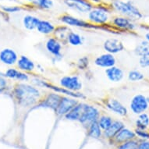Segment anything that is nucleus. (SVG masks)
Returning a JSON list of instances; mask_svg holds the SVG:
<instances>
[{"label":"nucleus","mask_w":149,"mask_h":149,"mask_svg":"<svg viewBox=\"0 0 149 149\" xmlns=\"http://www.w3.org/2000/svg\"><path fill=\"white\" fill-rule=\"evenodd\" d=\"M13 92L17 103L24 107L35 105L41 98V92L36 87L24 83L16 84Z\"/></svg>","instance_id":"nucleus-1"},{"label":"nucleus","mask_w":149,"mask_h":149,"mask_svg":"<svg viewBox=\"0 0 149 149\" xmlns=\"http://www.w3.org/2000/svg\"><path fill=\"white\" fill-rule=\"evenodd\" d=\"M111 8L120 13L121 16L128 17L130 20H141L143 15L139 9L131 2H124L122 0H112Z\"/></svg>","instance_id":"nucleus-2"},{"label":"nucleus","mask_w":149,"mask_h":149,"mask_svg":"<svg viewBox=\"0 0 149 149\" xmlns=\"http://www.w3.org/2000/svg\"><path fill=\"white\" fill-rule=\"evenodd\" d=\"M111 8L100 3L94 6L92 9L87 13L88 21L97 26H104L110 19Z\"/></svg>","instance_id":"nucleus-3"},{"label":"nucleus","mask_w":149,"mask_h":149,"mask_svg":"<svg viewBox=\"0 0 149 149\" xmlns=\"http://www.w3.org/2000/svg\"><path fill=\"white\" fill-rule=\"evenodd\" d=\"M98 118H99V111L98 109L93 105L85 104L79 122L84 127L88 128L93 123L97 122Z\"/></svg>","instance_id":"nucleus-4"},{"label":"nucleus","mask_w":149,"mask_h":149,"mask_svg":"<svg viewBox=\"0 0 149 149\" xmlns=\"http://www.w3.org/2000/svg\"><path fill=\"white\" fill-rule=\"evenodd\" d=\"M59 20L63 24L67 25V26H71V27H80V28H98V26L94 25L91 24L87 20H84L83 19L78 18V17L73 16L70 14H63L59 17Z\"/></svg>","instance_id":"nucleus-5"},{"label":"nucleus","mask_w":149,"mask_h":149,"mask_svg":"<svg viewBox=\"0 0 149 149\" xmlns=\"http://www.w3.org/2000/svg\"><path fill=\"white\" fill-rule=\"evenodd\" d=\"M63 3L70 10L81 14H87L94 6L88 0H63Z\"/></svg>","instance_id":"nucleus-6"},{"label":"nucleus","mask_w":149,"mask_h":149,"mask_svg":"<svg viewBox=\"0 0 149 149\" xmlns=\"http://www.w3.org/2000/svg\"><path fill=\"white\" fill-rule=\"evenodd\" d=\"M79 103L77 98L70 97V96H62L58 107L56 109L57 115L66 116Z\"/></svg>","instance_id":"nucleus-7"},{"label":"nucleus","mask_w":149,"mask_h":149,"mask_svg":"<svg viewBox=\"0 0 149 149\" xmlns=\"http://www.w3.org/2000/svg\"><path fill=\"white\" fill-rule=\"evenodd\" d=\"M59 84L63 88L73 92H79L82 89V83L81 80L78 77L75 75L63 77L59 81Z\"/></svg>","instance_id":"nucleus-8"},{"label":"nucleus","mask_w":149,"mask_h":149,"mask_svg":"<svg viewBox=\"0 0 149 149\" xmlns=\"http://www.w3.org/2000/svg\"><path fill=\"white\" fill-rule=\"evenodd\" d=\"M148 102L147 98L143 95H136L130 102V109L133 113L140 115L144 113L148 108Z\"/></svg>","instance_id":"nucleus-9"},{"label":"nucleus","mask_w":149,"mask_h":149,"mask_svg":"<svg viewBox=\"0 0 149 149\" xmlns=\"http://www.w3.org/2000/svg\"><path fill=\"white\" fill-rule=\"evenodd\" d=\"M19 59L17 52L10 48H6L0 51V62L6 66H13Z\"/></svg>","instance_id":"nucleus-10"},{"label":"nucleus","mask_w":149,"mask_h":149,"mask_svg":"<svg viewBox=\"0 0 149 149\" xmlns=\"http://www.w3.org/2000/svg\"><path fill=\"white\" fill-rule=\"evenodd\" d=\"M112 24L118 29L124 31H133L136 27L132 20L121 15L113 17L112 20Z\"/></svg>","instance_id":"nucleus-11"},{"label":"nucleus","mask_w":149,"mask_h":149,"mask_svg":"<svg viewBox=\"0 0 149 149\" xmlns=\"http://www.w3.org/2000/svg\"><path fill=\"white\" fill-rule=\"evenodd\" d=\"M116 63V59L113 54L104 53L98 56L95 59V64L98 67L102 68H109L112 66H114Z\"/></svg>","instance_id":"nucleus-12"},{"label":"nucleus","mask_w":149,"mask_h":149,"mask_svg":"<svg viewBox=\"0 0 149 149\" xmlns=\"http://www.w3.org/2000/svg\"><path fill=\"white\" fill-rule=\"evenodd\" d=\"M45 48L49 53L52 54L56 59L62 58V45L56 38H50L47 40Z\"/></svg>","instance_id":"nucleus-13"},{"label":"nucleus","mask_w":149,"mask_h":149,"mask_svg":"<svg viewBox=\"0 0 149 149\" xmlns=\"http://www.w3.org/2000/svg\"><path fill=\"white\" fill-rule=\"evenodd\" d=\"M105 51L110 54H116L124 50V45L119 39L109 38L103 44Z\"/></svg>","instance_id":"nucleus-14"},{"label":"nucleus","mask_w":149,"mask_h":149,"mask_svg":"<svg viewBox=\"0 0 149 149\" xmlns=\"http://www.w3.org/2000/svg\"><path fill=\"white\" fill-rule=\"evenodd\" d=\"M62 95H59L58 93L53 92L49 93V95L43 99L42 102L40 103V106L42 107H46L52 109L56 111L59 104V102L61 100Z\"/></svg>","instance_id":"nucleus-15"},{"label":"nucleus","mask_w":149,"mask_h":149,"mask_svg":"<svg viewBox=\"0 0 149 149\" xmlns=\"http://www.w3.org/2000/svg\"><path fill=\"white\" fill-rule=\"evenodd\" d=\"M105 105L112 112L121 116H124L128 113L127 108L125 107L120 101H118L117 99H115V98L108 99L105 102Z\"/></svg>","instance_id":"nucleus-16"},{"label":"nucleus","mask_w":149,"mask_h":149,"mask_svg":"<svg viewBox=\"0 0 149 149\" xmlns=\"http://www.w3.org/2000/svg\"><path fill=\"white\" fill-rule=\"evenodd\" d=\"M105 75L110 81L116 83L122 81L124 77V73L120 67L114 66L105 70Z\"/></svg>","instance_id":"nucleus-17"},{"label":"nucleus","mask_w":149,"mask_h":149,"mask_svg":"<svg viewBox=\"0 0 149 149\" xmlns=\"http://www.w3.org/2000/svg\"><path fill=\"white\" fill-rule=\"evenodd\" d=\"M4 77L6 78L19 81H27L29 80V76L27 73L15 68L8 69L4 73Z\"/></svg>","instance_id":"nucleus-18"},{"label":"nucleus","mask_w":149,"mask_h":149,"mask_svg":"<svg viewBox=\"0 0 149 149\" xmlns=\"http://www.w3.org/2000/svg\"><path fill=\"white\" fill-rule=\"evenodd\" d=\"M17 65L19 70L23 72H32L35 69V64L31 59L27 56H21L17 62Z\"/></svg>","instance_id":"nucleus-19"},{"label":"nucleus","mask_w":149,"mask_h":149,"mask_svg":"<svg viewBox=\"0 0 149 149\" xmlns=\"http://www.w3.org/2000/svg\"><path fill=\"white\" fill-rule=\"evenodd\" d=\"M36 30L41 34L48 35V34H52L55 31L56 27L54 26L52 23L49 20H40L39 23L36 27Z\"/></svg>","instance_id":"nucleus-20"},{"label":"nucleus","mask_w":149,"mask_h":149,"mask_svg":"<svg viewBox=\"0 0 149 149\" xmlns=\"http://www.w3.org/2000/svg\"><path fill=\"white\" fill-rule=\"evenodd\" d=\"M136 136L135 133H134L131 130L127 128H123L119 131L117 134L115 136L116 141L118 143H124L126 141H130V140L134 139Z\"/></svg>","instance_id":"nucleus-21"},{"label":"nucleus","mask_w":149,"mask_h":149,"mask_svg":"<svg viewBox=\"0 0 149 149\" xmlns=\"http://www.w3.org/2000/svg\"><path fill=\"white\" fill-rule=\"evenodd\" d=\"M39 18L36 16L27 14L23 18V25L28 31H33V30L36 29L37 26L39 23Z\"/></svg>","instance_id":"nucleus-22"},{"label":"nucleus","mask_w":149,"mask_h":149,"mask_svg":"<svg viewBox=\"0 0 149 149\" xmlns=\"http://www.w3.org/2000/svg\"><path fill=\"white\" fill-rule=\"evenodd\" d=\"M84 103H78L77 105L73 108V109L70 110L66 116V120H72V121H75V120H80L82 113H83L84 108Z\"/></svg>","instance_id":"nucleus-23"},{"label":"nucleus","mask_w":149,"mask_h":149,"mask_svg":"<svg viewBox=\"0 0 149 149\" xmlns=\"http://www.w3.org/2000/svg\"><path fill=\"white\" fill-rule=\"evenodd\" d=\"M123 127H124V124L121 121L117 120V121L113 122L111 126L108 129L105 130L104 134L107 138H113V137H115L116 135L117 134L120 130L123 129Z\"/></svg>","instance_id":"nucleus-24"},{"label":"nucleus","mask_w":149,"mask_h":149,"mask_svg":"<svg viewBox=\"0 0 149 149\" xmlns=\"http://www.w3.org/2000/svg\"><path fill=\"white\" fill-rule=\"evenodd\" d=\"M31 4L33 7L42 10H51L54 6L52 0H33Z\"/></svg>","instance_id":"nucleus-25"},{"label":"nucleus","mask_w":149,"mask_h":149,"mask_svg":"<svg viewBox=\"0 0 149 149\" xmlns=\"http://www.w3.org/2000/svg\"><path fill=\"white\" fill-rule=\"evenodd\" d=\"M66 40H67V42L70 45H73V46L81 45L84 42L83 37L76 32L73 31L69 32L67 36H66Z\"/></svg>","instance_id":"nucleus-26"},{"label":"nucleus","mask_w":149,"mask_h":149,"mask_svg":"<svg viewBox=\"0 0 149 149\" xmlns=\"http://www.w3.org/2000/svg\"><path fill=\"white\" fill-rule=\"evenodd\" d=\"M135 53L140 57L149 56V42L146 40L137 45L135 49Z\"/></svg>","instance_id":"nucleus-27"},{"label":"nucleus","mask_w":149,"mask_h":149,"mask_svg":"<svg viewBox=\"0 0 149 149\" xmlns=\"http://www.w3.org/2000/svg\"><path fill=\"white\" fill-rule=\"evenodd\" d=\"M136 124L138 129L145 130L149 126V116L145 113L140 114L139 117L136 121Z\"/></svg>","instance_id":"nucleus-28"},{"label":"nucleus","mask_w":149,"mask_h":149,"mask_svg":"<svg viewBox=\"0 0 149 149\" xmlns=\"http://www.w3.org/2000/svg\"><path fill=\"white\" fill-rule=\"evenodd\" d=\"M88 134L92 138H95V139H98L101 137L102 135V131H101V127H99V125L98 123V121L97 122L93 123L91 125L90 127H88Z\"/></svg>","instance_id":"nucleus-29"},{"label":"nucleus","mask_w":149,"mask_h":149,"mask_svg":"<svg viewBox=\"0 0 149 149\" xmlns=\"http://www.w3.org/2000/svg\"><path fill=\"white\" fill-rule=\"evenodd\" d=\"M0 9L4 13L11 14V13H17L23 10V7L20 6H0Z\"/></svg>","instance_id":"nucleus-30"},{"label":"nucleus","mask_w":149,"mask_h":149,"mask_svg":"<svg viewBox=\"0 0 149 149\" xmlns=\"http://www.w3.org/2000/svg\"><path fill=\"white\" fill-rule=\"evenodd\" d=\"M113 121L112 120V118L109 117V116H102L98 118V123L99 125V127H101V129L104 130L108 129L111 126V124L113 123Z\"/></svg>","instance_id":"nucleus-31"},{"label":"nucleus","mask_w":149,"mask_h":149,"mask_svg":"<svg viewBox=\"0 0 149 149\" xmlns=\"http://www.w3.org/2000/svg\"><path fill=\"white\" fill-rule=\"evenodd\" d=\"M144 78V74L139 70H131L128 73V79L132 82L142 81Z\"/></svg>","instance_id":"nucleus-32"},{"label":"nucleus","mask_w":149,"mask_h":149,"mask_svg":"<svg viewBox=\"0 0 149 149\" xmlns=\"http://www.w3.org/2000/svg\"><path fill=\"white\" fill-rule=\"evenodd\" d=\"M137 143L134 141H128L124 142L122 145H120L118 149H137Z\"/></svg>","instance_id":"nucleus-33"},{"label":"nucleus","mask_w":149,"mask_h":149,"mask_svg":"<svg viewBox=\"0 0 149 149\" xmlns=\"http://www.w3.org/2000/svg\"><path fill=\"white\" fill-rule=\"evenodd\" d=\"M88 64H89V59H88V57H83V58L79 59L77 66L80 70H84L85 68H87Z\"/></svg>","instance_id":"nucleus-34"},{"label":"nucleus","mask_w":149,"mask_h":149,"mask_svg":"<svg viewBox=\"0 0 149 149\" xmlns=\"http://www.w3.org/2000/svg\"><path fill=\"white\" fill-rule=\"evenodd\" d=\"M7 88V81L4 75H0V93H3Z\"/></svg>","instance_id":"nucleus-35"},{"label":"nucleus","mask_w":149,"mask_h":149,"mask_svg":"<svg viewBox=\"0 0 149 149\" xmlns=\"http://www.w3.org/2000/svg\"><path fill=\"white\" fill-rule=\"evenodd\" d=\"M135 134H137L138 137L143 139H149V133L146 132L144 130H141L137 128L135 130Z\"/></svg>","instance_id":"nucleus-36"},{"label":"nucleus","mask_w":149,"mask_h":149,"mask_svg":"<svg viewBox=\"0 0 149 149\" xmlns=\"http://www.w3.org/2000/svg\"><path fill=\"white\" fill-rule=\"evenodd\" d=\"M139 64L142 68H148V67H149V56L140 57Z\"/></svg>","instance_id":"nucleus-37"},{"label":"nucleus","mask_w":149,"mask_h":149,"mask_svg":"<svg viewBox=\"0 0 149 149\" xmlns=\"http://www.w3.org/2000/svg\"><path fill=\"white\" fill-rule=\"evenodd\" d=\"M137 149H149V141H145L141 142L137 145Z\"/></svg>","instance_id":"nucleus-38"},{"label":"nucleus","mask_w":149,"mask_h":149,"mask_svg":"<svg viewBox=\"0 0 149 149\" xmlns=\"http://www.w3.org/2000/svg\"><path fill=\"white\" fill-rule=\"evenodd\" d=\"M145 38L148 42H149V32H148L146 34H145Z\"/></svg>","instance_id":"nucleus-39"},{"label":"nucleus","mask_w":149,"mask_h":149,"mask_svg":"<svg viewBox=\"0 0 149 149\" xmlns=\"http://www.w3.org/2000/svg\"><path fill=\"white\" fill-rule=\"evenodd\" d=\"M25 1H27V2H28V3H31L32 2V1H33V0H25Z\"/></svg>","instance_id":"nucleus-40"},{"label":"nucleus","mask_w":149,"mask_h":149,"mask_svg":"<svg viewBox=\"0 0 149 149\" xmlns=\"http://www.w3.org/2000/svg\"><path fill=\"white\" fill-rule=\"evenodd\" d=\"M147 100H148V104H149V97L148 98H147Z\"/></svg>","instance_id":"nucleus-41"},{"label":"nucleus","mask_w":149,"mask_h":149,"mask_svg":"<svg viewBox=\"0 0 149 149\" xmlns=\"http://www.w3.org/2000/svg\"><path fill=\"white\" fill-rule=\"evenodd\" d=\"M9 1H14V2H16L17 0H9Z\"/></svg>","instance_id":"nucleus-42"}]
</instances>
